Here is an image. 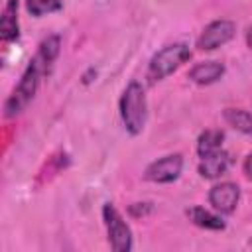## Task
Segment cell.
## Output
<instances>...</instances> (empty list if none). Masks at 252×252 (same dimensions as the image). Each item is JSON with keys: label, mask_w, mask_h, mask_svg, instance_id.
<instances>
[{"label": "cell", "mask_w": 252, "mask_h": 252, "mask_svg": "<svg viewBox=\"0 0 252 252\" xmlns=\"http://www.w3.org/2000/svg\"><path fill=\"white\" fill-rule=\"evenodd\" d=\"M59 47H61V39L59 35H49L45 37L39 47H37V53L33 55V59L30 61L28 69L24 71L18 87L14 89V93L8 96L6 104H4V110H6V116H16L20 114L28 102L33 98L37 87H39V81L43 75L49 73V67L51 63L55 61V57L59 55Z\"/></svg>", "instance_id": "cell-1"}, {"label": "cell", "mask_w": 252, "mask_h": 252, "mask_svg": "<svg viewBox=\"0 0 252 252\" xmlns=\"http://www.w3.org/2000/svg\"><path fill=\"white\" fill-rule=\"evenodd\" d=\"M120 116L126 130L136 136L146 124V93L138 81H130L120 98Z\"/></svg>", "instance_id": "cell-2"}, {"label": "cell", "mask_w": 252, "mask_h": 252, "mask_svg": "<svg viewBox=\"0 0 252 252\" xmlns=\"http://www.w3.org/2000/svg\"><path fill=\"white\" fill-rule=\"evenodd\" d=\"M189 57H191V51H189V47L185 43L165 45L163 49H159L152 57V61L148 65V79H150V83H158V81L165 79L177 67H181Z\"/></svg>", "instance_id": "cell-3"}, {"label": "cell", "mask_w": 252, "mask_h": 252, "mask_svg": "<svg viewBox=\"0 0 252 252\" xmlns=\"http://www.w3.org/2000/svg\"><path fill=\"white\" fill-rule=\"evenodd\" d=\"M102 219L108 230V242L114 252H128L132 250V232L130 226L124 222L122 215L116 211L114 205L104 203L102 207Z\"/></svg>", "instance_id": "cell-4"}, {"label": "cell", "mask_w": 252, "mask_h": 252, "mask_svg": "<svg viewBox=\"0 0 252 252\" xmlns=\"http://www.w3.org/2000/svg\"><path fill=\"white\" fill-rule=\"evenodd\" d=\"M234 33H236L234 22H230V20H217V22H211V24L203 30V33H201V37H199V41H197V47L203 49V51H213V49L224 45L226 41H230V39L234 37Z\"/></svg>", "instance_id": "cell-5"}, {"label": "cell", "mask_w": 252, "mask_h": 252, "mask_svg": "<svg viewBox=\"0 0 252 252\" xmlns=\"http://www.w3.org/2000/svg\"><path fill=\"white\" fill-rule=\"evenodd\" d=\"M181 169H183V158L179 154H171L150 163L146 167V179L154 183H171L179 177Z\"/></svg>", "instance_id": "cell-6"}, {"label": "cell", "mask_w": 252, "mask_h": 252, "mask_svg": "<svg viewBox=\"0 0 252 252\" xmlns=\"http://www.w3.org/2000/svg\"><path fill=\"white\" fill-rule=\"evenodd\" d=\"M238 199H240V189L236 183H230V181L219 183L209 191V203L213 205L215 211L224 213V215L236 209Z\"/></svg>", "instance_id": "cell-7"}, {"label": "cell", "mask_w": 252, "mask_h": 252, "mask_svg": "<svg viewBox=\"0 0 252 252\" xmlns=\"http://www.w3.org/2000/svg\"><path fill=\"white\" fill-rule=\"evenodd\" d=\"M230 165V156L222 150L207 156V158H201V163H199V173L205 177V179H215V177H220L222 173H226Z\"/></svg>", "instance_id": "cell-8"}, {"label": "cell", "mask_w": 252, "mask_h": 252, "mask_svg": "<svg viewBox=\"0 0 252 252\" xmlns=\"http://www.w3.org/2000/svg\"><path fill=\"white\" fill-rule=\"evenodd\" d=\"M224 73V65L219 61H203L197 63L191 71H189V79L199 83V85H211L215 81H219Z\"/></svg>", "instance_id": "cell-9"}, {"label": "cell", "mask_w": 252, "mask_h": 252, "mask_svg": "<svg viewBox=\"0 0 252 252\" xmlns=\"http://www.w3.org/2000/svg\"><path fill=\"white\" fill-rule=\"evenodd\" d=\"M0 35L4 41H12L18 39L20 35V28H18V0H8L4 12H2V20H0Z\"/></svg>", "instance_id": "cell-10"}, {"label": "cell", "mask_w": 252, "mask_h": 252, "mask_svg": "<svg viewBox=\"0 0 252 252\" xmlns=\"http://www.w3.org/2000/svg\"><path fill=\"white\" fill-rule=\"evenodd\" d=\"M187 217L191 222H195L201 228H209V230H222L224 222L220 220V217L213 215L211 211L203 209V207H191L187 209Z\"/></svg>", "instance_id": "cell-11"}, {"label": "cell", "mask_w": 252, "mask_h": 252, "mask_svg": "<svg viewBox=\"0 0 252 252\" xmlns=\"http://www.w3.org/2000/svg\"><path fill=\"white\" fill-rule=\"evenodd\" d=\"M224 134L220 130H205L197 140V154L201 158H207L219 150H222Z\"/></svg>", "instance_id": "cell-12"}, {"label": "cell", "mask_w": 252, "mask_h": 252, "mask_svg": "<svg viewBox=\"0 0 252 252\" xmlns=\"http://www.w3.org/2000/svg\"><path fill=\"white\" fill-rule=\"evenodd\" d=\"M224 120L242 134H252V114L242 108H226Z\"/></svg>", "instance_id": "cell-13"}, {"label": "cell", "mask_w": 252, "mask_h": 252, "mask_svg": "<svg viewBox=\"0 0 252 252\" xmlns=\"http://www.w3.org/2000/svg\"><path fill=\"white\" fill-rule=\"evenodd\" d=\"M28 4V12L32 16H43V14H51V12H57L61 10L63 2L61 0H26Z\"/></svg>", "instance_id": "cell-14"}, {"label": "cell", "mask_w": 252, "mask_h": 252, "mask_svg": "<svg viewBox=\"0 0 252 252\" xmlns=\"http://www.w3.org/2000/svg\"><path fill=\"white\" fill-rule=\"evenodd\" d=\"M244 173H246V177L252 181V154H248V158L244 159Z\"/></svg>", "instance_id": "cell-15"}, {"label": "cell", "mask_w": 252, "mask_h": 252, "mask_svg": "<svg viewBox=\"0 0 252 252\" xmlns=\"http://www.w3.org/2000/svg\"><path fill=\"white\" fill-rule=\"evenodd\" d=\"M246 43L252 49V26H248V32H246Z\"/></svg>", "instance_id": "cell-16"}]
</instances>
